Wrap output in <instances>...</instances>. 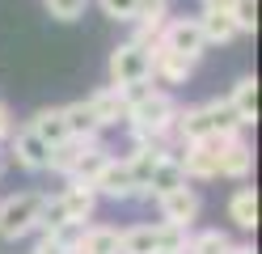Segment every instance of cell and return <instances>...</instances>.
<instances>
[{"label": "cell", "mask_w": 262, "mask_h": 254, "mask_svg": "<svg viewBox=\"0 0 262 254\" xmlns=\"http://www.w3.org/2000/svg\"><path fill=\"white\" fill-rule=\"evenodd\" d=\"M0 174H5V157H0Z\"/></svg>", "instance_id": "cell-37"}, {"label": "cell", "mask_w": 262, "mask_h": 254, "mask_svg": "<svg viewBox=\"0 0 262 254\" xmlns=\"http://www.w3.org/2000/svg\"><path fill=\"white\" fill-rule=\"evenodd\" d=\"M173 119H178V102H173L165 89H157L152 97H144V102H136V106L127 110L131 140H136V144H157V140H165V135L173 131Z\"/></svg>", "instance_id": "cell-1"}, {"label": "cell", "mask_w": 262, "mask_h": 254, "mask_svg": "<svg viewBox=\"0 0 262 254\" xmlns=\"http://www.w3.org/2000/svg\"><path fill=\"white\" fill-rule=\"evenodd\" d=\"M178 186H186V174H182V161H178V152H169V157H161V165L148 174V186H144V195L165 199L169 191H178Z\"/></svg>", "instance_id": "cell-12"}, {"label": "cell", "mask_w": 262, "mask_h": 254, "mask_svg": "<svg viewBox=\"0 0 262 254\" xmlns=\"http://www.w3.org/2000/svg\"><path fill=\"white\" fill-rule=\"evenodd\" d=\"M186 254H233V242L220 229H203V233H190Z\"/></svg>", "instance_id": "cell-25"}, {"label": "cell", "mask_w": 262, "mask_h": 254, "mask_svg": "<svg viewBox=\"0 0 262 254\" xmlns=\"http://www.w3.org/2000/svg\"><path fill=\"white\" fill-rule=\"evenodd\" d=\"M157 254H165V250H157ZM182 254H186V250H182Z\"/></svg>", "instance_id": "cell-38"}, {"label": "cell", "mask_w": 262, "mask_h": 254, "mask_svg": "<svg viewBox=\"0 0 262 254\" xmlns=\"http://www.w3.org/2000/svg\"><path fill=\"white\" fill-rule=\"evenodd\" d=\"M5 135H13V110L0 102V140H5Z\"/></svg>", "instance_id": "cell-35"}, {"label": "cell", "mask_w": 262, "mask_h": 254, "mask_svg": "<svg viewBox=\"0 0 262 254\" xmlns=\"http://www.w3.org/2000/svg\"><path fill=\"white\" fill-rule=\"evenodd\" d=\"M63 110V123H68V135H80V140H93L97 131V119H93V110H89V97L85 102H68V106H59Z\"/></svg>", "instance_id": "cell-21"}, {"label": "cell", "mask_w": 262, "mask_h": 254, "mask_svg": "<svg viewBox=\"0 0 262 254\" xmlns=\"http://www.w3.org/2000/svg\"><path fill=\"white\" fill-rule=\"evenodd\" d=\"M161 157H169L165 140L157 144H136V152L127 157V169H131V182H136V195H144V186H148V174L161 165Z\"/></svg>", "instance_id": "cell-10"}, {"label": "cell", "mask_w": 262, "mask_h": 254, "mask_svg": "<svg viewBox=\"0 0 262 254\" xmlns=\"http://www.w3.org/2000/svg\"><path fill=\"white\" fill-rule=\"evenodd\" d=\"M97 144V135L93 140H80V135H68L63 144H55L51 152H47V169H55V174H72V165L80 161V152H89Z\"/></svg>", "instance_id": "cell-20"}, {"label": "cell", "mask_w": 262, "mask_h": 254, "mask_svg": "<svg viewBox=\"0 0 262 254\" xmlns=\"http://www.w3.org/2000/svg\"><path fill=\"white\" fill-rule=\"evenodd\" d=\"M59 203H63V212H68V220H72V225H85V220H93L97 191H93L89 182H76V178H68V191L59 195Z\"/></svg>", "instance_id": "cell-11"}, {"label": "cell", "mask_w": 262, "mask_h": 254, "mask_svg": "<svg viewBox=\"0 0 262 254\" xmlns=\"http://www.w3.org/2000/svg\"><path fill=\"white\" fill-rule=\"evenodd\" d=\"M34 254H72V250L63 246L59 237H51V233H42V237H38V246H34Z\"/></svg>", "instance_id": "cell-33"}, {"label": "cell", "mask_w": 262, "mask_h": 254, "mask_svg": "<svg viewBox=\"0 0 262 254\" xmlns=\"http://www.w3.org/2000/svg\"><path fill=\"white\" fill-rule=\"evenodd\" d=\"M72 250L76 254H119V229H110V225H85Z\"/></svg>", "instance_id": "cell-16"}, {"label": "cell", "mask_w": 262, "mask_h": 254, "mask_svg": "<svg viewBox=\"0 0 262 254\" xmlns=\"http://www.w3.org/2000/svg\"><path fill=\"white\" fill-rule=\"evenodd\" d=\"M136 81H152L148 51L136 47V43L114 47V55H110V89H123V85H136Z\"/></svg>", "instance_id": "cell-3"}, {"label": "cell", "mask_w": 262, "mask_h": 254, "mask_svg": "<svg viewBox=\"0 0 262 254\" xmlns=\"http://www.w3.org/2000/svg\"><path fill=\"white\" fill-rule=\"evenodd\" d=\"M72 254H76V250H72Z\"/></svg>", "instance_id": "cell-39"}, {"label": "cell", "mask_w": 262, "mask_h": 254, "mask_svg": "<svg viewBox=\"0 0 262 254\" xmlns=\"http://www.w3.org/2000/svg\"><path fill=\"white\" fill-rule=\"evenodd\" d=\"M228 220H233L237 229H245V233L258 229V191H254V186L233 191V199H228Z\"/></svg>", "instance_id": "cell-19"}, {"label": "cell", "mask_w": 262, "mask_h": 254, "mask_svg": "<svg viewBox=\"0 0 262 254\" xmlns=\"http://www.w3.org/2000/svg\"><path fill=\"white\" fill-rule=\"evenodd\" d=\"M194 22H199L207 47H211V43H233V38H237V26H233V17H228V13H199Z\"/></svg>", "instance_id": "cell-24"}, {"label": "cell", "mask_w": 262, "mask_h": 254, "mask_svg": "<svg viewBox=\"0 0 262 254\" xmlns=\"http://www.w3.org/2000/svg\"><path fill=\"white\" fill-rule=\"evenodd\" d=\"M233 0H199V13H228Z\"/></svg>", "instance_id": "cell-34"}, {"label": "cell", "mask_w": 262, "mask_h": 254, "mask_svg": "<svg viewBox=\"0 0 262 254\" xmlns=\"http://www.w3.org/2000/svg\"><path fill=\"white\" fill-rule=\"evenodd\" d=\"M203 110H207V123H211V131L216 135H224V140H233V135H241V114L233 110V102L228 97H211V102H203Z\"/></svg>", "instance_id": "cell-17"}, {"label": "cell", "mask_w": 262, "mask_h": 254, "mask_svg": "<svg viewBox=\"0 0 262 254\" xmlns=\"http://www.w3.org/2000/svg\"><path fill=\"white\" fill-rule=\"evenodd\" d=\"M157 93V81H136V85H123L119 89V97H123V106L131 110L136 102H144V97H152Z\"/></svg>", "instance_id": "cell-31"}, {"label": "cell", "mask_w": 262, "mask_h": 254, "mask_svg": "<svg viewBox=\"0 0 262 254\" xmlns=\"http://www.w3.org/2000/svg\"><path fill=\"white\" fill-rule=\"evenodd\" d=\"M47 152H51V148H47V144H42L30 127H21L17 135H13V157H17V165H21V169H30V174L47 169Z\"/></svg>", "instance_id": "cell-14"}, {"label": "cell", "mask_w": 262, "mask_h": 254, "mask_svg": "<svg viewBox=\"0 0 262 254\" xmlns=\"http://www.w3.org/2000/svg\"><path fill=\"white\" fill-rule=\"evenodd\" d=\"M254 169V148L241 140V135H233V140H224L220 148V161H216V178H250Z\"/></svg>", "instance_id": "cell-9"}, {"label": "cell", "mask_w": 262, "mask_h": 254, "mask_svg": "<svg viewBox=\"0 0 262 254\" xmlns=\"http://www.w3.org/2000/svg\"><path fill=\"white\" fill-rule=\"evenodd\" d=\"M148 60H152V81H161V85H186L190 72H194V60L173 55V51L161 47V43L148 47Z\"/></svg>", "instance_id": "cell-7"}, {"label": "cell", "mask_w": 262, "mask_h": 254, "mask_svg": "<svg viewBox=\"0 0 262 254\" xmlns=\"http://www.w3.org/2000/svg\"><path fill=\"white\" fill-rule=\"evenodd\" d=\"M233 254H254V246H233Z\"/></svg>", "instance_id": "cell-36"}, {"label": "cell", "mask_w": 262, "mask_h": 254, "mask_svg": "<svg viewBox=\"0 0 262 254\" xmlns=\"http://www.w3.org/2000/svg\"><path fill=\"white\" fill-rule=\"evenodd\" d=\"M93 191H97V195H106V199H136V182H131V169H127V161L110 157L102 169H97Z\"/></svg>", "instance_id": "cell-8"}, {"label": "cell", "mask_w": 262, "mask_h": 254, "mask_svg": "<svg viewBox=\"0 0 262 254\" xmlns=\"http://www.w3.org/2000/svg\"><path fill=\"white\" fill-rule=\"evenodd\" d=\"M72 225V220H68V212H63V203H59V195L51 199V195H42V212H38V229L42 233H63V229H68Z\"/></svg>", "instance_id": "cell-27"}, {"label": "cell", "mask_w": 262, "mask_h": 254, "mask_svg": "<svg viewBox=\"0 0 262 254\" xmlns=\"http://www.w3.org/2000/svg\"><path fill=\"white\" fill-rule=\"evenodd\" d=\"M42 5H47L51 17H59V22H76V17H85L89 0H42Z\"/></svg>", "instance_id": "cell-30"}, {"label": "cell", "mask_w": 262, "mask_h": 254, "mask_svg": "<svg viewBox=\"0 0 262 254\" xmlns=\"http://www.w3.org/2000/svg\"><path fill=\"white\" fill-rule=\"evenodd\" d=\"M89 110H93V119H97V127H119V123H127V106H123L119 89H97V93L89 97Z\"/></svg>", "instance_id": "cell-18"}, {"label": "cell", "mask_w": 262, "mask_h": 254, "mask_svg": "<svg viewBox=\"0 0 262 254\" xmlns=\"http://www.w3.org/2000/svg\"><path fill=\"white\" fill-rule=\"evenodd\" d=\"M30 131H34L47 148L63 144V140H68V123H63V110H59V106H42L34 119H30Z\"/></svg>", "instance_id": "cell-15"}, {"label": "cell", "mask_w": 262, "mask_h": 254, "mask_svg": "<svg viewBox=\"0 0 262 254\" xmlns=\"http://www.w3.org/2000/svg\"><path fill=\"white\" fill-rule=\"evenodd\" d=\"M38 212H42V195L38 191L9 195L0 203V237H5V242H17V237L34 233L38 229Z\"/></svg>", "instance_id": "cell-2"}, {"label": "cell", "mask_w": 262, "mask_h": 254, "mask_svg": "<svg viewBox=\"0 0 262 254\" xmlns=\"http://www.w3.org/2000/svg\"><path fill=\"white\" fill-rule=\"evenodd\" d=\"M228 17H233L237 34H254V26H258V0H233Z\"/></svg>", "instance_id": "cell-29"}, {"label": "cell", "mask_w": 262, "mask_h": 254, "mask_svg": "<svg viewBox=\"0 0 262 254\" xmlns=\"http://www.w3.org/2000/svg\"><path fill=\"white\" fill-rule=\"evenodd\" d=\"M157 43H161V47H169L173 55L194 60V64H199V55L207 51L203 30H199V22H194V17H178V22H165V26H161V38H157Z\"/></svg>", "instance_id": "cell-4"}, {"label": "cell", "mask_w": 262, "mask_h": 254, "mask_svg": "<svg viewBox=\"0 0 262 254\" xmlns=\"http://www.w3.org/2000/svg\"><path fill=\"white\" fill-rule=\"evenodd\" d=\"M102 5L106 17H114V22H131V9H136V0H97Z\"/></svg>", "instance_id": "cell-32"}, {"label": "cell", "mask_w": 262, "mask_h": 254, "mask_svg": "<svg viewBox=\"0 0 262 254\" xmlns=\"http://www.w3.org/2000/svg\"><path fill=\"white\" fill-rule=\"evenodd\" d=\"M161 203V225H178V229H190L194 220H199V191L194 186H178V191H169Z\"/></svg>", "instance_id": "cell-6"}, {"label": "cell", "mask_w": 262, "mask_h": 254, "mask_svg": "<svg viewBox=\"0 0 262 254\" xmlns=\"http://www.w3.org/2000/svg\"><path fill=\"white\" fill-rule=\"evenodd\" d=\"M173 131H178V140H182V144H199V140H207V135H216L211 123H207V110L203 106H178Z\"/></svg>", "instance_id": "cell-13"}, {"label": "cell", "mask_w": 262, "mask_h": 254, "mask_svg": "<svg viewBox=\"0 0 262 254\" xmlns=\"http://www.w3.org/2000/svg\"><path fill=\"white\" fill-rule=\"evenodd\" d=\"M228 102H233V110L241 114V123L250 127L254 119H258V81L254 76H241L233 85V93H228Z\"/></svg>", "instance_id": "cell-22"}, {"label": "cell", "mask_w": 262, "mask_h": 254, "mask_svg": "<svg viewBox=\"0 0 262 254\" xmlns=\"http://www.w3.org/2000/svg\"><path fill=\"white\" fill-rule=\"evenodd\" d=\"M186 246H190V229L161 225V220H157V250H165V254H182Z\"/></svg>", "instance_id": "cell-28"}, {"label": "cell", "mask_w": 262, "mask_h": 254, "mask_svg": "<svg viewBox=\"0 0 262 254\" xmlns=\"http://www.w3.org/2000/svg\"><path fill=\"white\" fill-rule=\"evenodd\" d=\"M220 148H224V135H207V140H199V144H182L178 161H182L186 182H190V178H203V182H207V178H216Z\"/></svg>", "instance_id": "cell-5"}, {"label": "cell", "mask_w": 262, "mask_h": 254, "mask_svg": "<svg viewBox=\"0 0 262 254\" xmlns=\"http://www.w3.org/2000/svg\"><path fill=\"white\" fill-rule=\"evenodd\" d=\"M106 161H110V152H106L102 144H93L89 152H80V161L72 165V174H68V178H76V182H89V186H93V178H97V169H102Z\"/></svg>", "instance_id": "cell-26"}, {"label": "cell", "mask_w": 262, "mask_h": 254, "mask_svg": "<svg viewBox=\"0 0 262 254\" xmlns=\"http://www.w3.org/2000/svg\"><path fill=\"white\" fill-rule=\"evenodd\" d=\"M119 254H157V225H131L119 233Z\"/></svg>", "instance_id": "cell-23"}]
</instances>
